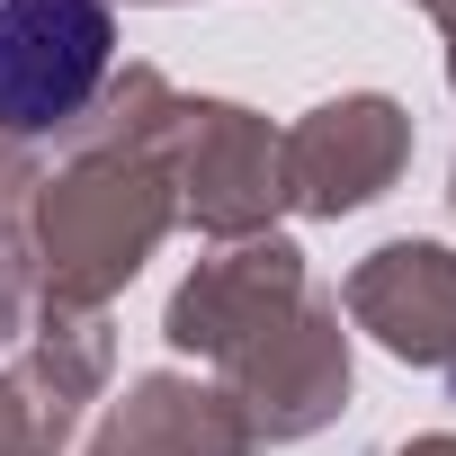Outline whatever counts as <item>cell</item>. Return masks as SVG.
I'll return each instance as SVG.
<instances>
[{"label":"cell","mask_w":456,"mask_h":456,"mask_svg":"<svg viewBox=\"0 0 456 456\" xmlns=\"http://www.w3.org/2000/svg\"><path fill=\"white\" fill-rule=\"evenodd\" d=\"M117 19L108 0H0V126L45 134L81 117L108 81Z\"/></svg>","instance_id":"cell-1"}]
</instances>
